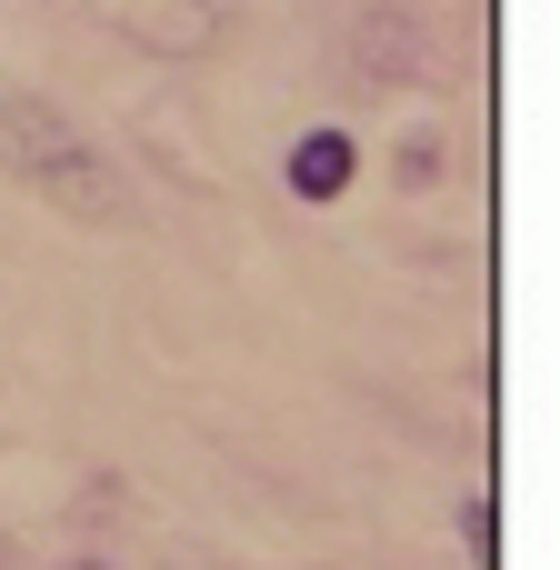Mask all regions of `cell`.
<instances>
[{
	"label": "cell",
	"instance_id": "1",
	"mask_svg": "<svg viewBox=\"0 0 560 570\" xmlns=\"http://www.w3.org/2000/svg\"><path fill=\"white\" fill-rule=\"evenodd\" d=\"M0 170H10L30 200L70 210V220H120V180H110V160H100L50 100H30V90L0 100Z\"/></svg>",
	"mask_w": 560,
	"mask_h": 570
},
{
	"label": "cell",
	"instance_id": "2",
	"mask_svg": "<svg viewBox=\"0 0 560 570\" xmlns=\"http://www.w3.org/2000/svg\"><path fill=\"white\" fill-rule=\"evenodd\" d=\"M140 50H160V60H200L210 40H220V0H100Z\"/></svg>",
	"mask_w": 560,
	"mask_h": 570
},
{
	"label": "cell",
	"instance_id": "3",
	"mask_svg": "<svg viewBox=\"0 0 560 570\" xmlns=\"http://www.w3.org/2000/svg\"><path fill=\"white\" fill-rule=\"evenodd\" d=\"M281 180H291L311 210H331V200H351V180H361V140H351V130H301L291 160H281Z\"/></svg>",
	"mask_w": 560,
	"mask_h": 570
},
{
	"label": "cell",
	"instance_id": "4",
	"mask_svg": "<svg viewBox=\"0 0 560 570\" xmlns=\"http://www.w3.org/2000/svg\"><path fill=\"white\" fill-rule=\"evenodd\" d=\"M491 521H501V511H491V491H471V501H461V541H471V561H481V570H501V541H491Z\"/></svg>",
	"mask_w": 560,
	"mask_h": 570
},
{
	"label": "cell",
	"instance_id": "5",
	"mask_svg": "<svg viewBox=\"0 0 560 570\" xmlns=\"http://www.w3.org/2000/svg\"><path fill=\"white\" fill-rule=\"evenodd\" d=\"M60 570H110V561H60Z\"/></svg>",
	"mask_w": 560,
	"mask_h": 570
}]
</instances>
